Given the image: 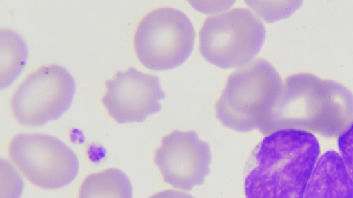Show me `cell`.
<instances>
[{"mask_svg":"<svg viewBox=\"0 0 353 198\" xmlns=\"http://www.w3.org/2000/svg\"><path fill=\"white\" fill-rule=\"evenodd\" d=\"M78 198H132V183L119 169H106L85 178Z\"/></svg>","mask_w":353,"mask_h":198,"instance_id":"cell-11","label":"cell"},{"mask_svg":"<svg viewBox=\"0 0 353 198\" xmlns=\"http://www.w3.org/2000/svg\"><path fill=\"white\" fill-rule=\"evenodd\" d=\"M149 198H194L189 193L180 192V190H167L155 193Z\"/></svg>","mask_w":353,"mask_h":198,"instance_id":"cell-14","label":"cell"},{"mask_svg":"<svg viewBox=\"0 0 353 198\" xmlns=\"http://www.w3.org/2000/svg\"><path fill=\"white\" fill-rule=\"evenodd\" d=\"M75 94L72 75L63 66H39L17 87L10 98L12 115L25 126H42L70 109Z\"/></svg>","mask_w":353,"mask_h":198,"instance_id":"cell-6","label":"cell"},{"mask_svg":"<svg viewBox=\"0 0 353 198\" xmlns=\"http://www.w3.org/2000/svg\"><path fill=\"white\" fill-rule=\"evenodd\" d=\"M279 72L265 60H256L232 73L215 105L218 121L232 131L258 129L283 86Z\"/></svg>","mask_w":353,"mask_h":198,"instance_id":"cell-3","label":"cell"},{"mask_svg":"<svg viewBox=\"0 0 353 198\" xmlns=\"http://www.w3.org/2000/svg\"><path fill=\"white\" fill-rule=\"evenodd\" d=\"M319 155L321 145L310 132H272L251 155L245 197L304 198Z\"/></svg>","mask_w":353,"mask_h":198,"instance_id":"cell-2","label":"cell"},{"mask_svg":"<svg viewBox=\"0 0 353 198\" xmlns=\"http://www.w3.org/2000/svg\"><path fill=\"white\" fill-rule=\"evenodd\" d=\"M165 98L158 76L130 67L106 82L103 104L118 124H130L144 122L149 116L157 114Z\"/></svg>","mask_w":353,"mask_h":198,"instance_id":"cell-9","label":"cell"},{"mask_svg":"<svg viewBox=\"0 0 353 198\" xmlns=\"http://www.w3.org/2000/svg\"><path fill=\"white\" fill-rule=\"evenodd\" d=\"M196 32L183 12L160 7L141 19L134 34V51L139 61L154 72L174 69L193 52Z\"/></svg>","mask_w":353,"mask_h":198,"instance_id":"cell-5","label":"cell"},{"mask_svg":"<svg viewBox=\"0 0 353 198\" xmlns=\"http://www.w3.org/2000/svg\"><path fill=\"white\" fill-rule=\"evenodd\" d=\"M27 60V47L20 35L1 30V88H6L22 72Z\"/></svg>","mask_w":353,"mask_h":198,"instance_id":"cell-12","label":"cell"},{"mask_svg":"<svg viewBox=\"0 0 353 198\" xmlns=\"http://www.w3.org/2000/svg\"><path fill=\"white\" fill-rule=\"evenodd\" d=\"M353 122V94L341 82L312 73L286 78L258 129L264 135L283 129L340 138Z\"/></svg>","mask_w":353,"mask_h":198,"instance_id":"cell-1","label":"cell"},{"mask_svg":"<svg viewBox=\"0 0 353 198\" xmlns=\"http://www.w3.org/2000/svg\"><path fill=\"white\" fill-rule=\"evenodd\" d=\"M304 198H353V180L335 151L321 155Z\"/></svg>","mask_w":353,"mask_h":198,"instance_id":"cell-10","label":"cell"},{"mask_svg":"<svg viewBox=\"0 0 353 198\" xmlns=\"http://www.w3.org/2000/svg\"><path fill=\"white\" fill-rule=\"evenodd\" d=\"M266 33L264 23L250 9H232L205 21L200 52L205 60L222 69L243 67L261 51Z\"/></svg>","mask_w":353,"mask_h":198,"instance_id":"cell-4","label":"cell"},{"mask_svg":"<svg viewBox=\"0 0 353 198\" xmlns=\"http://www.w3.org/2000/svg\"><path fill=\"white\" fill-rule=\"evenodd\" d=\"M8 155L27 180L43 190L65 188L79 172L77 154L47 134H17L8 144Z\"/></svg>","mask_w":353,"mask_h":198,"instance_id":"cell-7","label":"cell"},{"mask_svg":"<svg viewBox=\"0 0 353 198\" xmlns=\"http://www.w3.org/2000/svg\"><path fill=\"white\" fill-rule=\"evenodd\" d=\"M210 145L196 131L170 132L155 153V164L165 183L182 190L203 185L212 164Z\"/></svg>","mask_w":353,"mask_h":198,"instance_id":"cell-8","label":"cell"},{"mask_svg":"<svg viewBox=\"0 0 353 198\" xmlns=\"http://www.w3.org/2000/svg\"><path fill=\"white\" fill-rule=\"evenodd\" d=\"M338 148L345 168L353 180V122L338 139Z\"/></svg>","mask_w":353,"mask_h":198,"instance_id":"cell-13","label":"cell"}]
</instances>
